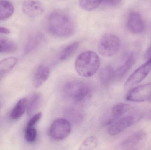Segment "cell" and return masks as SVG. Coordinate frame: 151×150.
Returning a JSON list of instances; mask_svg holds the SVG:
<instances>
[{
	"label": "cell",
	"instance_id": "cell-1",
	"mask_svg": "<svg viewBox=\"0 0 151 150\" xmlns=\"http://www.w3.org/2000/svg\"><path fill=\"white\" fill-rule=\"evenodd\" d=\"M49 32L58 38H68L75 33L76 25L74 19L67 11L56 9L49 15L47 20Z\"/></svg>",
	"mask_w": 151,
	"mask_h": 150
},
{
	"label": "cell",
	"instance_id": "cell-2",
	"mask_svg": "<svg viewBox=\"0 0 151 150\" xmlns=\"http://www.w3.org/2000/svg\"><path fill=\"white\" fill-rule=\"evenodd\" d=\"M100 59L93 51H85L78 55L76 60L75 68L81 76L89 77L96 73L100 66Z\"/></svg>",
	"mask_w": 151,
	"mask_h": 150
},
{
	"label": "cell",
	"instance_id": "cell-3",
	"mask_svg": "<svg viewBox=\"0 0 151 150\" xmlns=\"http://www.w3.org/2000/svg\"><path fill=\"white\" fill-rule=\"evenodd\" d=\"M64 97L76 103H81L91 97L92 93L91 86L83 81L72 80L66 82L63 88Z\"/></svg>",
	"mask_w": 151,
	"mask_h": 150
},
{
	"label": "cell",
	"instance_id": "cell-4",
	"mask_svg": "<svg viewBox=\"0 0 151 150\" xmlns=\"http://www.w3.org/2000/svg\"><path fill=\"white\" fill-rule=\"evenodd\" d=\"M121 46L119 38L114 34H106L103 36L99 42L98 51L101 55L111 57L118 53Z\"/></svg>",
	"mask_w": 151,
	"mask_h": 150
},
{
	"label": "cell",
	"instance_id": "cell-5",
	"mask_svg": "<svg viewBox=\"0 0 151 150\" xmlns=\"http://www.w3.org/2000/svg\"><path fill=\"white\" fill-rule=\"evenodd\" d=\"M71 123L65 119H59L53 122L49 130V135L55 141L66 139L71 132Z\"/></svg>",
	"mask_w": 151,
	"mask_h": 150
},
{
	"label": "cell",
	"instance_id": "cell-6",
	"mask_svg": "<svg viewBox=\"0 0 151 150\" xmlns=\"http://www.w3.org/2000/svg\"><path fill=\"white\" fill-rule=\"evenodd\" d=\"M140 118V114L134 110L121 117L110 126L107 131L108 134L115 136L120 134L134 124Z\"/></svg>",
	"mask_w": 151,
	"mask_h": 150
},
{
	"label": "cell",
	"instance_id": "cell-7",
	"mask_svg": "<svg viewBox=\"0 0 151 150\" xmlns=\"http://www.w3.org/2000/svg\"><path fill=\"white\" fill-rule=\"evenodd\" d=\"M132 106L124 103H119L114 106L110 111L104 116L102 121L103 125L111 126L118 119L134 111Z\"/></svg>",
	"mask_w": 151,
	"mask_h": 150
},
{
	"label": "cell",
	"instance_id": "cell-8",
	"mask_svg": "<svg viewBox=\"0 0 151 150\" xmlns=\"http://www.w3.org/2000/svg\"><path fill=\"white\" fill-rule=\"evenodd\" d=\"M151 70V57L130 75L125 83V90H129L133 86L141 82L149 75Z\"/></svg>",
	"mask_w": 151,
	"mask_h": 150
},
{
	"label": "cell",
	"instance_id": "cell-9",
	"mask_svg": "<svg viewBox=\"0 0 151 150\" xmlns=\"http://www.w3.org/2000/svg\"><path fill=\"white\" fill-rule=\"evenodd\" d=\"M151 98V82L131 89L126 95V100L133 102H144Z\"/></svg>",
	"mask_w": 151,
	"mask_h": 150
},
{
	"label": "cell",
	"instance_id": "cell-10",
	"mask_svg": "<svg viewBox=\"0 0 151 150\" xmlns=\"http://www.w3.org/2000/svg\"><path fill=\"white\" fill-rule=\"evenodd\" d=\"M146 138V133L143 130H139L127 137L122 143L121 145L125 149H137L143 145Z\"/></svg>",
	"mask_w": 151,
	"mask_h": 150
},
{
	"label": "cell",
	"instance_id": "cell-11",
	"mask_svg": "<svg viewBox=\"0 0 151 150\" xmlns=\"http://www.w3.org/2000/svg\"><path fill=\"white\" fill-rule=\"evenodd\" d=\"M127 26L129 31L134 34L142 33L145 30V24L141 15L138 12H131L128 17Z\"/></svg>",
	"mask_w": 151,
	"mask_h": 150
},
{
	"label": "cell",
	"instance_id": "cell-12",
	"mask_svg": "<svg viewBox=\"0 0 151 150\" xmlns=\"http://www.w3.org/2000/svg\"><path fill=\"white\" fill-rule=\"evenodd\" d=\"M22 9L25 14L32 18L39 16L44 11L43 5L39 0H25Z\"/></svg>",
	"mask_w": 151,
	"mask_h": 150
},
{
	"label": "cell",
	"instance_id": "cell-13",
	"mask_svg": "<svg viewBox=\"0 0 151 150\" xmlns=\"http://www.w3.org/2000/svg\"><path fill=\"white\" fill-rule=\"evenodd\" d=\"M136 59V53L134 52L130 53L123 64L114 70V80L119 81L124 78L134 64Z\"/></svg>",
	"mask_w": 151,
	"mask_h": 150
},
{
	"label": "cell",
	"instance_id": "cell-14",
	"mask_svg": "<svg viewBox=\"0 0 151 150\" xmlns=\"http://www.w3.org/2000/svg\"><path fill=\"white\" fill-rule=\"evenodd\" d=\"M50 71L49 67L45 64H40L36 68L32 76V83L35 88L40 87L49 77Z\"/></svg>",
	"mask_w": 151,
	"mask_h": 150
},
{
	"label": "cell",
	"instance_id": "cell-15",
	"mask_svg": "<svg viewBox=\"0 0 151 150\" xmlns=\"http://www.w3.org/2000/svg\"><path fill=\"white\" fill-rule=\"evenodd\" d=\"M64 115L71 123L78 125L83 121L84 114L83 111L78 107H69L65 110Z\"/></svg>",
	"mask_w": 151,
	"mask_h": 150
},
{
	"label": "cell",
	"instance_id": "cell-16",
	"mask_svg": "<svg viewBox=\"0 0 151 150\" xmlns=\"http://www.w3.org/2000/svg\"><path fill=\"white\" fill-rule=\"evenodd\" d=\"M41 95L39 93H34L31 95L28 99H27L26 112L29 116L32 115L40 107L41 103Z\"/></svg>",
	"mask_w": 151,
	"mask_h": 150
},
{
	"label": "cell",
	"instance_id": "cell-17",
	"mask_svg": "<svg viewBox=\"0 0 151 150\" xmlns=\"http://www.w3.org/2000/svg\"><path fill=\"white\" fill-rule=\"evenodd\" d=\"M18 60L15 57H10L0 61V81L14 68Z\"/></svg>",
	"mask_w": 151,
	"mask_h": 150
},
{
	"label": "cell",
	"instance_id": "cell-18",
	"mask_svg": "<svg viewBox=\"0 0 151 150\" xmlns=\"http://www.w3.org/2000/svg\"><path fill=\"white\" fill-rule=\"evenodd\" d=\"M27 98H23L18 101L12 110L10 117L13 120L20 119L26 111Z\"/></svg>",
	"mask_w": 151,
	"mask_h": 150
},
{
	"label": "cell",
	"instance_id": "cell-19",
	"mask_svg": "<svg viewBox=\"0 0 151 150\" xmlns=\"http://www.w3.org/2000/svg\"><path fill=\"white\" fill-rule=\"evenodd\" d=\"M43 39V35L41 33H36L30 36L24 48L26 54H28L36 49Z\"/></svg>",
	"mask_w": 151,
	"mask_h": 150
},
{
	"label": "cell",
	"instance_id": "cell-20",
	"mask_svg": "<svg viewBox=\"0 0 151 150\" xmlns=\"http://www.w3.org/2000/svg\"><path fill=\"white\" fill-rule=\"evenodd\" d=\"M14 11V6L11 2L7 0H0V20L8 19Z\"/></svg>",
	"mask_w": 151,
	"mask_h": 150
},
{
	"label": "cell",
	"instance_id": "cell-21",
	"mask_svg": "<svg viewBox=\"0 0 151 150\" xmlns=\"http://www.w3.org/2000/svg\"><path fill=\"white\" fill-rule=\"evenodd\" d=\"M114 70L111 66H107L102 69L99 75L101 84L106 86L111 83L114 80Z\"/></svg>",
	"mask_w": 151,
	"mask_h": 150
},
{
	"label": "cell",
	"instance_id": "cell-22",
	"mask_svg": "<svg viewBox=\"0 0 151 150\" xmlns=\"http://www.w3.org/2000/svg\"><path fill=\"white\" fill-rule=\"evenodd\" d=\"M79 41H74L64 48L59 54V60L64 61L69 59L78 49L80 45Z\"/></svg>",
	"mask_w": 151,
	"mask_h": 150
},
{
	"label": "cell",
	"instance_id": "cell-23",
	"mask_svg": "<svg viewBox=\"0 0 151 150\" xmlns=\"http://www.w3.org/2000/svg\"><path fill=\"white\" fill-rule=\"evenodd\" d=\"M105 0H79L82 9L87 11H91L99 7Z\"/></svg>",
	"mask_w": 151,
	"mask_h": 150
},
{
	"label": "cell",
	"instance_id": "cell-24",
	"mask_svg": "<svg viewBox=\"0 0 151 150\" xmlns=\"http://www.w3.org/2000/svg\"><path fill=\"white\" fill-rule=\"evenodd\" d=\"M17 49V45L12 41L0 39V53H13L16 51Z\"/></svg>",
	"mask_w": 151,
	"mask_h": 150
},
{
	"label": "cell",
	"instance_id": "cell-25",
	"mask_svg": "<svg viewBox=\"0 0 151 150\" xmlns=\"http://www.w3.org/2000/svg\"><path fill=\"white\" fill-rule=\"evenodd\" d=\"M98 145V140L94 136L87 137L83 142L80 146L79 150H91L95 149Z\"/></svg>",
	"mask_w": 151,
	"mask_h": 150
},
{
	"label": "cell",
	"instance_id": "cell-26",
	"mask_svg": "<svg viewBox=\"0 0 151 150\" xmlns=\"http://www.w3.org/2000/svg\"><path fill=\"white\" fill-rule=\"evenodd\" d=\"M37 137V131L34 127H26L24 137L26 141L29 143H32L36 141Z\"/></svg>",
	"mask_w": 151,
	"mask_h": 150
},
{
	"label": "cell",
	"instance_id": "cell-27",
	"mask_svg": "<svg viewBox=\"0 0 151 150\" xmlns=\"http://www.w3.org/2000/svg\"><path fill=\"white\" fill-rule=\"evenodd\" d=\"M42 113L41 112L35 114L30 119V120L27 122L26 127H32L39 122V121L41 119Z\"/></svg>",
	"mask_w": 151,
	"mask_h": 150
},
{
	"label": "cell",
	"instance_id": "cell-28",
	"mask_svg": "<svg viewBox=\"0 0 151 150\" xmlns=\"http://www.w3.org/2000/svg\"><path fill=\"white\" fill-rule=\"evenodd\" d=\"M122 0H105L102 4L110 7H116L121 2Z\"/></svg>",
	"mask_w": 151,
	"mask_h": 150
},
{
	"label": "cell",
	"instance_id": "cell-29",
	"mask_svg": "<svg viewBox=\"0 0 151 150\" xmlns=\"http://www.w3.org/2000/svg\"><path fill=\"white\" fill-rule=\"evenodd\" d=\"M10 33V31L8 28L3 27H0V33L9 34Z\"/></svg>",
	"mask_w": 151,
	"mask_h": 150
},
{
	"label": "cell",
	"instance_id": "cell-30",
	"mask_svg": "<svg viewBox=\"0 0 151 150\" xmlns=\"http://www.w3.org/2000/svg\"><path fill=\"white\" fill-rule=\"evenodd\" d=\"M145 58L148 60L151 57V46L149 48L148 50L146 51L145 55Z\"/></svg>",
	"mask_w": 151,
	"mask_h": 150
},
{
	"label": "cell",
	"instance_id": "cell-31",
	"mask_svg": "<svg viewBox=\"0 0 151 150\" xmlns=\"http://www.w3.org/2000/svg\"><path fill=\"white\" fill-rule=\"evenodd\" d=\"M144 118L147 120L151 121V110L149 111L145 114Z\"/></svg>",
	"mask_w": 151,
	"mask_h": 150
},
{
	"label": "cell",
	"instance_id": "cell-32",
	"mask_svg": "<svg viewBox=\"0 0 151 150\" xmlns=\"http://www.w3.org/2000/svg\"><path fill=\"white\" fill-rule=\"evenodd\" d=\"M0 105H1V103H0Z\"/></svg>",
	"mask_w": 151,
	"mask_h": 150
}]
</instances>
